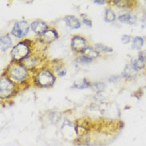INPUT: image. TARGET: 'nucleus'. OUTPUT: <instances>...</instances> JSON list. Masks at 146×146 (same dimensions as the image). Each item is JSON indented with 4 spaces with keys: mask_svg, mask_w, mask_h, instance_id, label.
Segmentation results:
<instances>
[{
    "mask_svg": "<svg viewBox=\"0 0 146 146\" xmlns=\"http://www.w3.org/2000/svg\"><path fill=\"white\" fill-rule=\"evenodd\" d=\"M14 90V85L7 78H2L0 82V95L2 98H8Z\"/></svg>",
    "mask_w": 146,
    "mask_h": 146,
    "instance_id": "4",
    "label": "nucleus"
},
{
    "mask_svg": "<svg viewBox=\"0 0 146 146\" xmlns=\"http://www.w3.org/2000/svg\"><path fill=\"white\" fill-rule=\"evenodd\" d=\"M57 74H58V75L60 76V77H62L64 75L66 74V70L64 68L59 67L57 70Z\"/></svg>",
    "mask_w": 146,
    "mask_h": 146,
    "instance_id": "21",
    "label": "nucleus"
},
{
    "mask_svg": "<svg viewBox=\"0 0 146 146\" xmlns=\"http://www.w3.org/2000/svg\"><path fill=\"white\" fill-rule=\"evenodd\" d=\"M66 23L67 24L68 27L73 29H78L81 27V23L78 19H77L75 16L73 15H67L65 18Z\"/></svg>",
    "mask_w": 146,
    "mask_h": 146,
    "instance_id": "9",
    "label": "nucleus"
},
{
    "mask_svg": "<svg viewBox=\"0 0 146 146\" xmlns=\"http://www.w3.org/2000/svg\"><path fill=\"white\" fill-rule=\"evenodd\" d=\"M90 86V84L88 82L86 79H83L78 83H75L74 84V87L78 88V89H85V88H88Z\"/></svg>",
    "mask_w": 146,
    "mask_h": 146,
    "instance_id": "18",
    "label": "nucleus"
},
{
    "mask_svg": "<svg viewBox=\"0 0 146 146\" xmlns=\"http://www.w3.org/2000/svg\"><path fill=\"white\" fill-rule=\"evenodd\" d=\"M146 63V54L145 53H140L137 59H136V61L133 63V67L137 70H141L143 67L145 66V65Z\"/></svg>",
    "mask_w": 146,
    "mask_h": 146,
    "instance_id": "10",
    "label": "nucleus"
},
{
    "mask_svg": "<svg viewBox=\"0 0 146 146\" xmlns=\"http://www.w3.org/2000/svg\"><path fill=\"white\" fill-rule=\"evenodd\" d=\"M118 19L120 22H121L123 23L133 24L136 21V18L130 14H126V15H122L119 16Z\"/></svg>",
    "mask_w": 146,
    "mask_h": 146,
    "instance_id": "14",
    "label": "nucleus"
},
{
    "mask_svg": "<svg viewBox=\"0 0 146 146\" xmlns=\"http://www.w3.org/2000/svg\"><path fill=\"white\" fill-rule=\"evenodd\" d=\"M137 70L133 67V65H127L124 70L123 75L126 78H130L134 77L135 75L137 74Z\"/></svg>",
    "mask_w": 146,
    "mask_h": 146,
    "instance_id": "12",
    "label": "nucleus"
},
{
    "mask_svg": "<svg viewBox=\"0 0 146 146\" xmlns=\"http://www.w3.org/2000/svg\"><path fill=\"white\" fill-rule=\"evenodd\" d=\"M94 3L98 4H104L105 3V1H94Z\"/></svg>",
    "mask_w": 146,
    "mask_h": 146,
    "instance_id": "24",
    "label": "nucleus"
},
{
    "mask_svg": "<svg viewBox=\"0 0 146 146\" xmlns=\"http://www.w3.org/2000/svg\"><path fill=\"white\" fill-rule=\"evenodd\" d=\"M96 48L99 50H101V51H105V52H112L113 51V50L111 49V48L108 47L106 46H104L102 44H97L96 45Z\"/></svg>",
    "mask_w": 146,
    "mask_h": 146,
    "instance_id": "19",
    "label": "nucleus"
},
{
    "mask_svg": "<svg viewBox=\"0 0 146 146\" xmlns=\"http://www.w3.org/2000/svg\"><path fill=\"white\" fill-rule=\"evenodd\" d=\"M62 133L65 136V137H67V138H73L74 137L75 133L76 131L74 129V127L71 125V122H70L69 121H65L62 128Z\"/></svg>",
    "mask_w": 146,
    "mask_h": 146,
    "instance_id": "7",
    "label": "nucleus"
},
{
    "mask_svg": "<svg viewBox=\"0 0 146 146\" xmlns=\"http://www.w3.org/2000/svg\"><path fill=\"white\" fill-rule=\"evenodd\" d=\"M9 74L11 78L16 81H22L27 77V71L23 66H13L9 70Z\"/></svg>",
    "mask_w": 146,
    "mask_h": 146,
    "instance_id": "5",
    "label": "nucleus"
},
{
    "mask_svg": "<svg viewBox=\"0 0 146 146\" xmlns=\"http://www.w3.org/2000/svg\"><path fill=\"white\" fill-rule=\"evenodd\" d=\"M72 48L76 51H84L86 49V43L85 39L81 37H74L72 40Z\"/></svg>",
    "mask_w": 146,
    "mask_h": 146,
    "instance_id": "6",
    "label": "nucleus"
},
{
    "mask_svg": "<svg viewBox=\"0 0 146 146\" xmlns=\"http://www.w3.org/2000/svg\"><path fill=\"white\" fill-rule=\"evenodd\" d=\"M31 29L36 34L43 35L47 31V25L42 21H35L31 24Z\"/></svg>",
    "mask_w": 146,
    "mask_h": 146,
    "instance_id": "8",
    "label": "nucleus"
},
{
    "mask_svg": "<svg viewBox=\"0 0 146 146\" xmlns=\"http://www.w3.org/2000/svg\"><path fill=\"white\" fill-rule=\"evenodd\" d=\"M29 31V24L26 21H19L16 23L12 29V35L16 38H23L27 35Z\"/></svg>",
    "mask_w": 146,
    "mask_h": 146,
    "instance_id": "2",
    "label": "nucleus"
},
{
    "mask_svg": "<svg viewBox=\"0 0 146 146\" xmlns=\"http://www.w3.org/2000/svg\"><path fill=\"white\" fill-rule=\"evenodd\" d=\"M121 41H122V42L124 44L129 43V41H130V36L127 35H123L122 38H121Z\"/></svg>",
    "mask_w": 146,
    "mask_h": 146,
    "instance_id": "22",
    "label": "nucleus"
},
{
    "mask_svg": "<svg viewBox=\"0 0 146 146\" xmlns=\"http://www.w3.org/2000/svg\"><path fill=\"white\" fill-rule=\"evenodd\" d=\"M37 81L40 86L46 87L52 86L54 83L55 78L51 73H50L49 71H42L40 72L38 74Z\"/></svg>",
    "mask_w": 146,
    "mask_h": 146,
    "instance_id": "3",
    "label": "nucleus"
},
{
    "mask_svg": "<svg viewBox=\"0 0 146 146\" xmlns=\"http://www.w3.org/2000/svg\"><path fill=\"white\" fill-rule=\"evenodd\" d=\"M144 45V40L141 37H136L133 42V48L135 50H140Z\"/></svg>",
    "mask_w": 146,
    "mask_h": 146,
    "instance_id": "16",
    "label": "nucleus"
},
{
    "mask_svg": "<svg viewBox=\"0 0 146 146\" xmlns=\"http://www.w3.org/2000/svg\"><path fill=\"white\" fill-rule=\"evenodd\" d=\"M77 62H78L80 63H89V62H92V59H90V58H88L86 57H85L84 55H82L79 57L78 58H77L76 60Z\"/></svg>",
    "mask_w": 146,
    "mask_h": 146,
    "instance_id": "20",
    "label": "nucleus"
},
{
    "mask_svg": "<svg viewBox=\"0 0 146 146\" xmlns=\"http://www.w3.org/2000/svg\"><path fill=\"white\" fill-rule=\"evenodd\" d=\"M57 33L53 30H47L42 35V38H43L44 41L47 42H51L53 41L57 38Z\"/></svg>",
    "mask_w": 146,
    "mask_h": 146,
    "instance_id": "13",
    "label": "nucleus"
},
{
    "mask_svg": "<svg viewBox=\"0 0 146 146\" xmlns=\"http://www.w3.org/2000/svg\"><path fill=\"white\" fill-rule=\"evenodd\" d=\"M83 55L85 57H86L90 59H93V58H95L98 56V52L96 51L94 49L91 47H86V49L82 52Z\"/></svg>",
    "mask_w": 146,
    "mask_h": 146,
    "instance_id": "15",
    "label": "nucleus"
},
{
    "mask_svg": "<svg viewBox=\"0 0 146 146\" xmlns=\"http://www.w3.org/2000/svg\"><path fill=\"white\" fill-rule=\"evenodd\" d=\"M1 51L5 52L11 46L12 40L9 35H3L1 37Z\"/></svg>",
    "mask_w": 146,
    "mask_h": 146,
    "instance_id": "11",
    "label": "nucleus"
},
{
    "mask_svg": "<svg viewBox=\"0 0 146 146\" xmlns=\"http://www.w3.org/2000/svg\"><path fill=\"white\" fill-rule=\"evenodd\" d=\"M83 23L86 24V25H87L88 27H92V22L90 19H86V18L83 17Z\"/></svg>",
    "mask_w": 146,
    "mask_h": 146,
    "instance_id": "23",
    "label": "nucleus"
},
{
    "mask_svg": "<svg viewBox=\"0 0 146 146\" xmlns=\"http://www.w3.org/2000/svg\"><path fill=\"white\" fill-rule=\"evenodd\" d=\"M116 19L114 12L111 9H107L106 11V15H105V20L107 23H111L113 22Z\"/></svg>",
    "mask_w": 146,
    "mask_h": 146,
    "instance_id": "17",
    "label": "nucleus"
},
{
    "mask_svg": "<svg viewBox=\"0 0 146 146\" xmlns=\"http://www.w3.org/2000/svg\"><path fill=\"white\" fill-rule=\"evenodd\" d=\"M29 54V47L27 45L23 42L19 43L13 48L11 51V56L13 59L15 61H21L25 58Z\"/></svg>",
    "mask_w": 146,
    "mask_h": 146,
    "instance_id": "1",
    "label": "nucleus"
}]
</instances>
